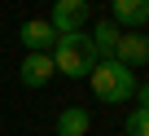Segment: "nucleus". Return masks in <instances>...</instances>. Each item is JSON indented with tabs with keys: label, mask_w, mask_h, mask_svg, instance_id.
Masks as SVG:
<instances>
[{
	"label": "nucleus",
	"mask_w": 149,
	"mask_h": 136,
	"mask_svg": "<svg viewBox=\"0 0 149 136\" xmlns=\"http://www.w3.org/2000/svg\"><path fill=\"white\" fill-rule=\"evenodd\" d=\"M88 79H92V97L105 101V105H118V101H127V97L136 92L132 66H123L118 57H101L92 70H88Z\"/></svg>",
	"instance_id": "f257e3e1"
},
{
	"label": "nucleus",
	"mask_w": 149,
	"mask_h": 136,
	"mask_svg": "<svg viewBox=\"0 0 149 136\" xmlns=\"http://www.w3.org/2000/svg\"><path fill=\"white\" fill-rule=\"evenodd\" d=\"M53 66L66 79H88V70L97 66V53L92 48H66V44H57L53 48Z\"/></svg>",
	"instance_id": "f03ea898"
},
{
	"label": "nucleus",
	"mask_w": 149,
	"mask_h": 136,
	"mask_svg": "<svg viewBox=\"0 0 149 136\" xmlns=\"http://www.w3.org/2000/svg\"><path fill=\"white\" fill-rule=\"evenodd\" d=\"M110 22L118 27V31H140L145 22H149V0H110Z\"/></svg>",
	"instance_id": "7ed1b4c3"
},
{
	"label": "nucleus",
	"mask_w": 149,
	"mask_h": 136,
	"mask_svg": "<svg viewBox=\"0 0 149 136\" xmlns=\"http://www.w3.org/2000/svg\"><path fill=\"white\" fill-rule=\"evenodd\" d=\"M53 75H57V66H53V53H26V57H22V70H18L22 88H44Z\"/></svg>",
	"instance_id": "20e7f679"
},
{
	"label": "nucleus",
	"mask_w": 149,
	"mask_h": 136,
	"mask_svg": "<svg viewBox=\"0 0 149 136\" xmlns=\"http://www.w3.org/2000/svg\"><path fill=\"white\" fill-rule=\"evenodd\" d=\"M114 57L123 61V66H149V35H140V31H123L118 35V44H114Z\"/></svg>",
	"instance_id": "39448f33"
},
{
	"label": "nucleus",
	"mask_w": 149,
	"mask_h": 136,
	"mask_svg": "<svg viewBox=\"0 0 149 136\" xmlns=\"http://www.w3.org/2000/svg\"><path fill=\"white\" fill-rule=\"evenodd\" d=\"M48 22L57 27V35L61 31H79L88 22V0H53V18Z\"/></svg>",
	"instance_id": "423d86ee"
},
{
	"label": "nucleus",
	"mask_w": 149,
	"mask_h": 136,
	"mask_svg": "<svg viewBox=\"0 0 149 136\" xmlns=\"http://www.w3.org/2000/svg\"><path fill=\"white\" fill-rule=\"evenodd\" d=\"M22 44H26V53H53L57 27L48 18H31V22H22Z\"/></svg>",
	"instance_id": "0eeeda50"
},
{
	"label": "nucleus",
	"mask_w": 149,
	"mask_h": 136,
	"mask_svg": "<svg viewBox=\"0 0 149 136\" xmlns=\"http://www.w3.org/2000/svg\"><path fill=\"white\" fill-rule=\"evenodd\" d=\"M92 132V114L84 105H66L57 114V136H88Z\"/></svg>",
	"instance_id": "6e6552de"
},
{
	"label": "nucleus",
	"mask_w": 149,
	"mask_h": 136,
	"mask_svg": "<svg viewBox=\"0 0 149 136\" xmlns=\"http://www.w3.org/2000/svg\"><path fill=\"white\" fill-rule=\"evenodd\" d=\"M118 35H123V31H118L114 22H97V27H92V53H97V61H101V57H114Z\"/></svg>",
	"instance_id": "1a4fd4ad"
},
{
	"label": "nucleus",
	"mask_w": 149,
	"mask_h": 136,
	"mask_svg": "<svg viewBox=\"0 0 149 136\" xmlns=\"http://www.w3.org/2000/svg\"><path fill=\"white\" fill-rule=\"evenodd\" d=\"M127 136H149V110L145 105H136L127 114Z\"/></svg>",
	"instance_id": "9d476101"
},
{
	"label": "nucleus",
	"mask_w": 149,
	"mask_h": 136,
	"mask_svg": "<svg viewBox=\"0 0 149 136\" xmlns=\"http://www.w3.org/2000/svg\"><path fill=\"white\" fill-rule=\"evenodd\" d=\"M136 97H140V105L149 110V79H145V84H136Z\"/></svg>",
	"instance_id": "9b49d317"
}]
</instances>
